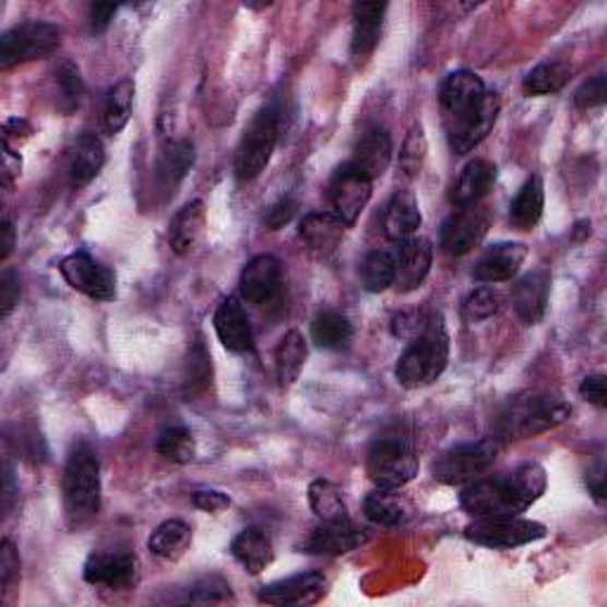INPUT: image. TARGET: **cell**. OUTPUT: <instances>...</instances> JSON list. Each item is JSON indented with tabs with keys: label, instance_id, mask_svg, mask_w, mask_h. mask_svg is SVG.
Segmentation results:
<instances>
[{
	"label": "cell",
	"instance_id": "6da1fadb",
	"mask_svg": "<svg viewBox=\"0 0 607 607\" xmlns=\"http://www.w3.org/2000/svg\"><path fill=\"white\" fill-rule=\"evenodd\" d=\"M548 477L544 465L522 463L501 477L479 479L461 493V508L473 517L520 515L544 496Z\"/></svg>",
	"mask_w": 607,
	"mask_h": 607
},
{
	"label": "cell",
	"instance_id": "7a4b0ae2",
	"mask_svg": "<svg viewBox=\"0 0 607 607\" xmlns=\"http://www.w3.org/2000/svg\"><path fill=\"white\" fill-rule=\"evenodd\" d=\"M64 515L72 529L84 527L100 510V461L88 444L69 453L62 477Z\"/></svg>",
	"mask_w": 607,
	"mask_h": 607
},
{
	"label": "cell",
	"instance_id": "3957f363",
	"mask_svg": "<svg viewBox=\"0 0 607 607\" xmlns=\"http://www.w3.org/2000/svg\"><path fill=\"white\" fill-rule=\"evenodd\" d=\"M572 406L556 394H522L510 398L499 420V441L527 439L544 435L554 427L568 422Z\"/></svg>",
	"mask_w": 607,
	"mask_h": 607
},
{
	"label": "cell",
	"instance_id": "277c9868",
	"mask_svg": "<svg viewBox=\"0 0 607 607\" xmlns=\"http://www.w3.org/2000/svg\"><path fill=\"white\" fill-rule=\"evenodd\" d=\"M449 364V335L444 325V316L435 313V319L427 328V333L416 342L408 344V349L398 356L396 380L408 390L432 384Z\"/></svg>",
	"mask_w": 607,
	"mask_h": 607
},
{
	"label": "cell",
	"instance_id": "5b68a950",
	"mask_svg": "<svg viewBox=\"0 0 607 607\" xmlns=\"http://www.w3.org/2000/svg\"><path fill=\"white\" fill-rule=\"evenodd\" d=\"M418 451L404 430L384 432L368 451V475L378 489H402L418 475Z\"/></svg>",
	"mask_w": 607,
	"mask_h": 607
},
{
	"label": "cell",
	"instance_id": "8992f818",
	"mask_svg": "<svg viewBox=\"0 0 607 607\" xmlns=\"http://www.w3.org/2000/svg\"><path fill=\"white\" fill-rule=\"evenodd\" d=\"M62 46V29L50 22H24L0 38V69L44 60Z\"/></svg>",
	"mask_w": 607,
	"mask_h": 607
},
{
	"label": "cell",
	"instance_id": "52a82bcc",
	"mask_svg": "<svg viewBox=\"0 0 607 607\" xmlns=\"http://www.w3.org/2000/svg\"><path fill=\"white\" fill-rule=\"evenodd\" d=\"M275 143H278V112L273 107H264L245 129L236 152V176L240 181H254L269 167Z\"/></svg>",
	"mask_w": 607,
	"mask_h": 607
},
{
	"label": "cell",
	"instance_id": "ba28073f",
	"mask_svg": "<svg viewBox=\"0 0 607 607\" xmlns=\"http://www.w3.org/2000/svg\"><path fill=\"white\" fill-rule=\"evenodd\" d=\"M501 441L491 439H479L471 441V444H461L451 451H447L441 459L435 463L432 473L435 479H439L441 485H467L481 473H487L489 467L499 459Z\"/></svg>",
	"mask_w": 607,
	"mask_h": 607
},
{
	"label": "cell",
	"instance_id": "9c48e42d",
	"mask_svg": "<svg viewBox=\"0 0 607 607\" xmlns=\"http://www.w3.org/2000/svg\"><path fill=\"white\" fill-rule=\"evenodd\" d=\"M487 98L485 81H481L475 72H453L444 86H441V115H444V127L449 131V138L459 133L467 121H471L477 109L481 107Z\"/></svg>",
	"mask_w": 607,
	"mask_h": 607
},
{
	"label": "cell",
	"instance_id": "30bf717a",
	"mask_svg": "<svg viewBox=\"0 0 607 607\" xmlns=\"http://www.w3.org/2000/svg\"><path fill=\"white\" fill-rule=\"evenodd\" d=\"M465 536L487 548H515L544 539L546 527L541 522L524 520L517 515H489L477 517L473 524H467Z\"/></svg>",
	"mask_w": 607,
	"mask_h": 607
},
{
	"label": "cell",
	"instance_id": "8fae6325",
	"mask_svg": "<svg viewBox=\"0 0 607 607\" xmlns=\"http://www.w3.org/2000/svg\"><path fill=\"white\" fill-rule=\"evenodd\" d=\"M62 278L76 293L98 301H109L117 297V275L112 269L100 264L86 252L69 254L60 264Z\"/></svg>",
	"mask_w": 607,
	"mask_h": 607
},
{
	"label": "cell",
	"instance_id": "7c38bea8",
	"mask_svg": "<svg viewBox=\"0 0 607 607\" xmlns=\"http://www.w3.org/2000/svg\"><path fill=\"white\" fill-rule=\"evenodd\" d=\"M84 579L91 586L127 591L138 579V558L129 550H98L84 564Z\"/></svg>",
	"mask_w": 607,
	"mask_h": 607
},
{
	"label": "cell",
	"instance_id": "4fadbf2b",
	"mask_svg": "<svg viewBox=\"0 0 607 607\" xmlns=\"http://www.w3.org/2000/svg\"><path fill=\"white\" fill-rule=\"evenodd\" d=\"M372 181L358 174L349 164H344L330 181V202H333L335 214L344 221V226H354L358 216L370 202Z\"/></svg>",
	"mask_w": 607,
	"mask_h": 607
},
{
	"label": "cell",
	"instance_id": "5bb4252c",
	"mask_svg": "<svg viewBox=\"0 0 607 607\" xmlns=\"http://www.w3.org/2000/svg\"><path fill=\"white\" fill-rule=\"evenodd\" d=\"M489 233V216L477 206H463L441 226V247L451 257H463L481 245Z\"/></svg>",
	"mask_w": 607,
	"mask_h": 607
},
{
	"label": "cell",
	"instance_id": "9a60e30c",
	"mask_svg": "<svg viewBox=\"0 0 607 607\" xmlns=\"http://www.w3.org/2000/svg\"><path fill=\"white\" fill-rule=\"evenodd\" d=\"M368 541V532L356 527L349 522H337L328 524L321 522V527L311 529L304 539L299 541V554H311V556H344L352 554L358 546Z\"/></svg>",
	"mask_w": 607,
	"mask_h": 607
},
{
	"label": "cell",
	"instance_id": "2e32d148",
	"mask_svg": "<svg viewBox=\"0 0 607 607\" xmlns=\"http://www.w3.org/2000/svg\"><path fill=\"white\" fill-rule=\"evenodd\" d=\"M281 261L273 254H259L247 261L240 273L242 297L257 307H266L281 293Z\"/></svg>",
	"mask_w": 607,
	"mask_h": 607
},
{
	"label": "cell",
	"instance_id": "e0dca14e",
	"mask_svg": "<svg viewBox=\"0 0 607 607\" xmlns=\"http://www.w3.org/2000/svg\"><path fill=\"white\" fill-rule=\"evenodd\" d=\"M325 586L323 572H301L264 586L259 591V600L266 605H311L323 596Z\"/></svg>",
	"mask_w": 607,
	"mask_h": 607
},
{
	"label": "cell",
	"instance_id": "ac0fdd59",
	"mask_svg": "<svg viewBox=\"0 0 607 607\" xmlns=\"http://www.w3.org/2000/svg\"><path fill=\"white\" fill-rule=\"evenodd\" d=\"M394 257H396L394 285L398 287V293H410V289H418L432 266L430 240H425V238L402 240V245L396 247Z\"/></svg>",
	"mask_w": 607,
	"mask_h": 607
},
{
	"label": "cell",
	"instance_id": "d6986e66",
	"mask_svg": "<svg viewBox=\"0 0 607 607\" xmlns=\"http://www.w3.org/2000/svg\"><path fill=\"white\" fill-rule=\"evenodd\" d=\"M214 330L218 335V342L233 354H245L252 349L254 337L250 319L242 309V304L236 297H228L218 304L216 316H214Z\"/></svg>",
	"mask_w": 607,
	"mask_h": 607
},
{
	"label": "cell",
	"instance_id": "ffe728a7",
	"mask_svg": "<svg viewBox=\"0 0 607 607\" xmlns=\"http://www.w3.org/2000/svg\"><path fill=\"white\" fill-rule=\"evenodd\" d=\"M390 162H392V138L388 131L376 127V129H368L361 135V141L356 143L349 167L366 176L368 181H376V178H380L390 169Z\"/></svg>",
	"mask_w": 607,
	"mask_h": 607
},
{
	"label": "cell",
	"instance_id": "44dd1931",
	"mask_svg": "<svg viewBox=\"0 0 607 607\" xmlns=\"http://www.w3.org/2000/svg\"><path fill=\"white\" fill-rule=\"evenodd\" d=\"M527 245L522 242H499L489 247L477 261L475 278L479 283H503L510 281L522 269L524 259H527Z\"/></svg>",
	"mask_w": 607,
	"mask_h": 607
},
{
	"label": "cell",
	"instance_id": "7402d4cb",
	"mask_svg": "<svg viewBox=\"0 0 607 607\" xmlns=\"http://www.w3.org/2000/svg\"><path fill=\"white\" fill-rule=\"evenodd\" d=\"M388 3H356L354 5V34H352V58L364 62L378 48Z\"/></svg>",
	"mask_w": 607,
	"mask_h": 607
},
{
	"label": "cell",
	"instance_id": "603a6c76",
	"mask_svg": "<svg viewBox=\"0 0 607 607\" xmlns=\"http://www.w3.org/2000/svg\"><path fill=\"white\" fill-rule=\"evenodd\" d=\"M206 210L202 200H192L176 212L169 224V245L178 257H188L195 252L204 236Z\"/></svg>",
	"mask_w": 607,
	"mask_h": 607
},
{
	"label": "cell",
	"instance_id": "cb8c5ba5",
	"mask_svg": "<svg viewBox=\"0 0 607 607\" xmlns=\"http://www.w3.org/2000/svg\"><path fill=\"white\" fill-rule=\"evenodd\" d=\"M548 289L550 275L546 271H532L515 285L513 307L524 325H536L544 319L548 307Z\"/></svg>",
	"mask_w": 607,
	"mask_h": 607
},
{
	"label": "cell",
	"instance_id": "d4e9b609",
	"mask_svg": "<svg viewBox=\"0 0 607 607\" xmlns=\"http://www.w3.org/2000/svg\"><path fill=\"white\" fill-rule=\"evenodd\" d=\"M420 224H422V214H420L416 192L408 188L396 190L388 204V212H384V233H388V238L394 242L408 240L416 236Z\"/></svg>",
	"mask_w": 607,
	"mask_h": 607
},
{
	"label": "cell",
	"instance_id": "484cf974",
	"mask_svg": "<svg viewBox=\"0 0 607 607\" xmlns=\"http://www.w3.org/2000/svg\"><path fill=\"white\" fill-rule=\"evenodd\" d=\"M344 221L335 212H313L301 218L299 236L313 252L333 254L344 240Z\"/></svg>",
	"mask_w": 607,
	"mask_h": 607
},
{
	"label": "cell",
	"instance_id": "4316f807",
	"mask_svg": "<svg viewBox=\"0 0 607 607\" xmlns=\"http://www.w3.org/2000/svg\"><path fill=\"white\" fill-rule=\"evenodd\" d=\"M195 164V145L190 141H169L162 147L157 159V186L167 195H174L183 178Z\"/></svg>",
	"mask_w": 607,
	"mask_h": 607
},
{
	"label": "cell",
	"instance_id": "83f0119b",
	"mask_svg": "<svg viewBox=\"0 0 607 607\" xmlns=\"http://www.w3.org/2000/svg\"><path fill=\"white\" fill-rule=\"evenodd\" d=\"M499 112H501L499 93H487V98L477 109V115L467 121L459 133L449 138L451 150L455 152V155H467V152L485 141V138L491 133L496 119H499Z\"/></svg>",
	"mask_w": 607,
	"mask_h": 607
},
{
	"label": "cell",
	"instance_id": "f1b7e54d",
	"mask_svg": "<svg viewBox=\"0 0 607 607\" xmlns=\"http://www.w3.org/2000/svg\"><path fill=\"white\" fill-rule=\"evenodd\" d=\"M496 181V167L487 159H473L455 181L451 190V202L463 210V206H475L487 195Z\"/></svg>",
	"mask_w": 607,
	"mask_h": 607
},
{
	"label": "cell",
	"instance_id": "f546056e",
	"mask_svg": "<svg viewBox=\"0 0 607 607\" xmlns=\"http://www.w3.org/2000/svg\"><path fill=\"white\" fill-rule=\"evenodd\" d=\"M230 554L247 572L261 574L273 562L271 536L259 527H247L233 539Z\"/></svg>",
	"mask_w": 607,
	"mask_h": 607
},
{
	"label": "cell",
	"instance_id": "4dcf8cb0",
	"mask_svg": "<svg viewBox=\"0 0 607 607\" xmlns=\"http://www.w3.org/2000/svg\"><path fill=\"white\" fill-rule=\"evenodd\" d=\"M105 164V147L98 135L84 133L74 143L72 159H69V183L72 188L88 186L95 176L100 174Z\"/></svg>",
	"mask_w": 607,
	"mask_h": 607
},
{
	"label": "cell",
	"instance_id": "1f68e13d",
	"mask_svg": "<svg viewBox=\"0 0 607 607\" xmlns=\"http://www.w3.org/2000/svg\"><path fill=\"white\" fill-rule=\"evenodd\" d=\"M364 513L370 522L382 527H402L410 517V503L398 489H378L364 503Z\"/></svg>",
	"mask_w": 607,
	"mask_h": 607
},
{
	"label": "cell",
	"instance_id": "d6a6232c",
	"mask_svg": "<svg viewBox=\"0 0 607 607\" xmlns=\"http://www.w3.org/2000/svg\"><path fill=\"white\" fill-rule=\"evenodd\" d=\"M192 544V529L183 520H167L150 534L147 548L152 556L162 560H178L186 556V550Z\"/></svg>",
	"mask_w": 607,
	"mask_h": 607
},
{
	"label": "cell",
	"instance_id": "836d02e7",
	"mask_svg": "<svg viewBox=\"0 0 607 607\" xmlns=\"http://www.w3.org/2000/svg\"><path fill=\"white\" fill-rule=\"evenodd\" d=\"M544 181L539 176H534L520 188L517 198L510 204V224L517 230H532L544 216Z\"/></svg>",
	"mask_w": 607,
	"mask_h": 607
},
{
	"label": "cell",
	"instance_id": "e575fe53",
	"mask_svg": "<svg viewBox=\"0 0 607 607\" xmlns=\"http://www.w3.org/2000/svg\"><path fill=\"white\" fill-rule=\"evenodd\" d=\"M307 340H304V335L297 333V330H293V333H287L281 340L278 349H275V376H278V382L283 388H289V384L297 382L304 364H307Z\"/></svg>",
	"mask_w": 607,
	"mask_h": 607
},
{
	"label": "cell",
	"instance_id": "d590c367",
	"mask_svg": "<svg viewBox=\"0 0 607 607\" xmlns=\"http://www.w3.org/2000/svg\"><path fill=\"white\" fill-rule=\"evenodd\" d=\"M309 503H311L316 517H319L321 522H328V524L349 522V510H347V503H344V499H342V491L330 479L311 481Z\"/></svg>",
	"mask_w": 607,
	"mask_h": 607
},
{
	"label": "cell",
	"instance_id": "8d00e7d4",
	"mask_svg": "<svg viewBox=\"0 0 607 607\" xmlns=\"http://www.w3.org/2000/svg\"><path fill=\"white\" fill-rule=\"evenodd\" d=\"M212 384V354L206 352L202 337L192 342V347L186 358V370H183V396L188 402L198 398L210 390Z\"/></svg>",
	"mask_w": 607,
	"mask_h": 607
},
{
	"label": "cell",
	"instance_id": "74e56055",
	"mask_svg": "<svg viewBox=\"0 0 607 607\" xmlns=\"http://www.w3.org/2000/svg\"><path fill=\"white\" fill-rule=\"evenodd\" d=\"M133 95H135L133 79H121L119 84L109 88L105 100V112H103V121L109 135H117L127 129V123L131 121L133 115Z\"/></svg>",
	"mask_w": 607,
	"mask_h": 607
},
{
	"label": "cell",
	"instance_id": "f35d334b",
	"mask_svg": "<svg viewBox=\"0 0 607 607\" xmlns=\"http://www.w3.org/2000/svg\"><path fill=\"white\" fill-rule=\"evenodd\" d=\"M354 335V328L347 316L337 311H323L313 319L311 325V337L323 349H342L347 347Z\"/></svg>",
	"mask_w": 607,
	"mask_h": 607
},
{
	"label": "cell",
	"instance_id": "ab89813d",
	"mask_svg": "<svg viewBox=\"0 0 607 607\" xmlns=\"http://www.w3.org/2000/svg\"><path fill=\"white\" fill-rule=\"evenodd\" d=\"M570 81V67L564 62H544L534 67L532 72L524 76V93L527 95H554L568 86Z\"/></svg>",
	"mask_w": 607,
	"mask_h": 607
},
{
	"label": "cell",
	"instance_id": "60d3db41",
	"mask_svg": "<svg viewBox=\"0 0 607 607\" xmlns=\"http://www.w3.org/2000/svg\"><path fill=\"white\" fill-rule=\"evenodd\" d=\"M396 278V257L394 252L376 250L361 264V281L368 293H384Z\"/></svg>",
	"mask_w": 607,
	"mask_h": 607
},
{
	"label": "cell",
	"instance_id": "b9f144b4",
	"mask_svg": "<svg viewBox=\"0 0 607 607\" xmlns=\"http://www.w3.org/2000/svg\"><path fill=\"white\" fill-rule=\"evenodd\" d=\"M195 437L183 425L164 427L157 439V453L171 463H190L195 459Z\"/></svg>",
	"mask_w": 607,
	"mask_h": 607
},
{
	"label": "cell",
	"instance_id": "7bdbcfd3",
	"mask_svg": "<svg viewBox=\"0 0 607 607\" xmlns=\"http://www.w3.org/2000/svg\"><path fill=\"white\" fill-rule=\"evenodd\" d=\"M425 159H427V138L418 123V127H413L408 131L402 152H398V169H402L406 178H418L425 167Z\"/></svg>",
	"mask_w": 607,
	"mask_h": 607
},
{
	"label": "cell",
	"instance_id": "ee69618b",
	"mask_svg": "<svg viewBox=\"0 0 607 607\" xmlns=\"http://www.w3.org/2000/svg\"><path fill=\"white\" fill-rule=\"evenodd\" d=\"M499 309H501V295L496 293L493 287H477L467 295L463 304V316L467 323H479L499 313Z\"/></svg>",
	"mask_w": 607,
	"mask_h": 607
},
{
	"label": "cell",
	"instance_id": "f6af8a7d",
	"mask_svg": "<svg viewBox=\"0 0 607 607\" xmlns=\"http://www.w3.org/2000/svg\"><path fill=\"white\" fill-rule=\"evenodd\" d=\"M437 311H404L394 316L392 321V333L394 337L404 340V342H416L418 337H422L430 328L432 319Z\"/></svg>",
	"mask_w": 607,
	"mask_h": 607
},
{
	"label": "cell",
	"instance_id": "bcb514c9",
	"mask_svg": "<svg viewBox=\"0 0 607 607\" xmlns=\"http://www.w3.org/2000/svg\"><path fill=\"white\" fill-rule=\"evenodd\" d=\"M58 84L62 91V100H64V109L67 112H74L79 109L81 100H84L86 95V86H84V79L79 74V67L72 62H64L58 69Z\"/></svg>",
	"mask_w": 607,
	"mask_h": 607
},
{
	"label": "cell",
	"instance_id": "7dc6e473",
	"mask_svg": "<svg viewBox=\"0 0 607 607\" xmlns=\"http://www.w3.org/2000/svg\"><path fill=\"white\" fill-rule=\"evenodd\" d=\"M183 600L186 603H200V605L228 603V600H233V591H230V584L224 582V579L206 576L188 591V596Z\"/></svg>",
	"mask_w": 607,
	"mask_h": 607
},
{
	"label": "cell",
	"instance_id": "c3c4849f",
	"mask_svg": "<svg viewBox=\"0 0 607 607\" xmlns=\"http://www.w3.org/2000/svg\"><path fill=\"white\" fill-rule=\"evenodd\" d=\"M20 582V554L12 541L0 544V586H3V596L12 591Z\"/></svg>",
	"mask_w": 607,
	"mask_h": 607
},
{
	"label": "cell",
	"instance_id": "681fc988",
	"mask_svg": "<svg viewBox=\"0 0 607 607\" xmlns=\"http://www.w3.org/2000/svg\"><path fill=\"white\" fill-rule=\"evenodd\" d=\"M605 98H607V81L603 74H596L593 79L584 81L582 88L576 91L574 103L579 109H593V107H600Z\"/></svg>",
	"mask_w": 607,
	"mask_h": 607
},
{
	"label": "cell",
	"instance_id": "f907efd6",
	"mask_svg": "<svg viewBox=\"0 0 607 607\" xmlns=\"http://www.w3.org/2000/svg\"><path fill=\"white\" fill-rule=\"evenodd\" d=\"M20 293L22 289H20L17 273L10 269L3 271V275H0V316H3V319H8L12 309L20 304Z\"/></svg>",
	"mask_w": 607,
	"mask_h": 607
},
{
	"label": "cell",
	"instance_id": "816d5d0a",
	"mask_svg": "<svg viewBox=\"0 0 607 607\" xmlns=\"http://www.w3.org/2000/svg\"><path fill=\"white\" fill-rule=\"evenodd\" d=\"M297 214V202L293 198H281L278 202H273L266 214H264V226L269 230H278L283 226H287L289 221L295 218Z\"/></svg>",
	"mask_w": 607,
	"mask_h": 607
},
{
	"label": "cell",
	"instance_id": "f5cc1de1",
	"mask_svg": "<svg viewBox=\"0 0 607 607\" xmlns=\"http://www.w3.org/2000/svg\"><path fill=\"white\" fill-rule=\"evenodd\" d=\"M192 503H195V508L204 510V513H221V510H226L230 505V499L224 491L200 489L192 493Z\"/></svg>",
	"mask_w": 607,
	"mask_h": 607
},
{
	"label": "cell",
	"instance_id": "db71d44e",
	"mask_svg": "<svg viewBox=\"0 0 607 607\" xmlns=\"http://www.w3.org/2000/svg\"><path fill=\"white\" fill-rule=\"evenodd\" d=\"M579 394H582L588 404L605 408L607 406V390H605V376H591L582 382L579 388Z\"/></svg>",
	"mask_w": 607,
	"mask_h": 607
},
{
	"label": "cell",
	"instance_id": "11a10c76",
	"mask_svg": "<svg viewBox=\"0 0 607 607\" xmlns=\"http://www.w3.org/2000/svg\"><path fill=\"white\" fill-rule=\"evenodd\" d=\"M115 15H117V5H112V3H95V5H91V29L95 34L107 32V26L112 24Z\"/></svg>",
	"mask_w": 607,
	"mask_h": 607
},
{
	"label": "cell",
	"instance_id": "9f6ffc18",
	"mask_svg": "<svg viewBox=\"0 0 607 607\" xmlns=\"http://www.w3.org/2000/svg\"><path fill=\"white\" fill-rule=\"evenodd\" d=\"M22 174V157L20 152H15V147L3 143V186L10 188L15 178H20Z\"/></svg>",
	"mask_w": 607,
	"mask_h": 607
},
{
	"label": "cell",
	"instance_id": "6f0895ef",
	"mask_svg": "<svg viewBox=\"0 0 607 607\" xmlns=\"http://www.w3.org/2000/svg\"><path fill=\"white\" fill-rule=\"evenodd\" d=\"M586 485H588V491L593 493V499L603 503L605 501V467H603V463H596L586 473Z\"/></svg>",
	"mask_w": 607,
	"mask_h": 607
},
{
	"label": "cell",
	"instance_id": "680465c9",
	"mask_svg": "<svg viewBox=\"0 0 607 607\" xmlns=\"http://www.w3.org/2000/svg\"><path fill=\"white\" fill-rule=\"evenodd\" d=\"M32 135V127L26 119H8L3 127V143H12V138H20V143Z\"/></svg>",
	"mask_w": 607,
	"mask_h": 607
},
{
	"label": "cell",
	"instance_id": "91938a15",
	"mask_svg": "<svg viewBox=\"0 0 607 607\" xmlns=\"http://www.w3.org/2000/svg\"><path fill=\"white\" fill-rule=\"evenodd\" d=\"M12 250H15V226L10 218H3V224H0V261H5Z\"/></svg>",
	"mask_w": 607,
	"mask_h": 607
},
{
	"label": "cell",
	"instance_id": "94428289",
	"mask_svg": "<svg viewBox=\"0 0 607 607\" xmlns=\"http://www.w3.org/2000/svg\"><path fill=\"white\" fill-rule=\"evenodd\" d=\"M15 496H17L15 473H12V465L5 461V489H3V508H5V513H10V510H12V503H15Z\"/></svg>",
	"mask_w": 607,
	"mask_h": 607
}]
</instances>
